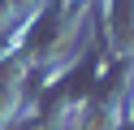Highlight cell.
Segmentation results:
<instances>
[{"mask_svg": "<svg viewBox=\"0 0 134 130\" xmlns=\"http://www.w3.org/2000/svg\"><path fill=\"white\" fill-rule=\"evenodd\" d=\"M9 4L18 9V13H30V9H39V4H43V0H9Z\"/></svg>", "mask_w": 134, "mask_h": 130, "instance_id": "obj_3", "label": "cell"}, {"mask_svg": "<svg viewBox=\"0 0 134 130\" xmlns=\"http://www.w3.org/2000/svg\"><path fill=\"white\" fill-rule=\"evenodd\" d=\"M99 30H104V43H113L117 56L134 61V0H104Z\"/></svg>", "mask_w": 134, "mask_h": 130, "instance_id": "obj_1", "label": "cell"}, {"mask_svg": "<svg viewBox=\"0 0 134 130\" xmlns=\"http://www.w3.org/2000/svg\"><path fill=\"white\" fill-rule=\"evenodd\" d=\"M22 100H26V91H18V87H0V130H4L13 117H18Z\"/></svg>", "mask_w": 134, "mask_h": 130, "instance_id": "obj_2", "label": "cell"}]
</instances>
